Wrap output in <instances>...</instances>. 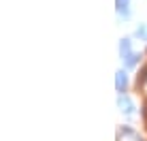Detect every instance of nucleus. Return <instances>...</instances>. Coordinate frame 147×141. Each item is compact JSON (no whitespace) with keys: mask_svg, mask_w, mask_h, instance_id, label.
Listing matches in <instances>:
<instances>
[{"mask_svg":"<svg viewBox=\"0 0 147 141\" xmlns=\"http://www.w3.org/2000/svg\"><path fill=\"white\" fill-rule=\"evenodd\" d=\"M124 62H126V66L128 68H132L136 62H139V54H128V56L124 58Z\"/></svg>","mask_w":147,"mask_h":141,"instance_id":"obj_4","label":"nucleus"},{"mask_svg":"<svg viewBox=\"0 0 147 141\" xmlns=\"http://www.w3.org/2000/svg\"><path fill=\"white\" fill-rule=\"evenodd\" d=\"M115 85H117L119 92H124V90H126V85H128V75H126L124 70H119V73L115 75Z\"/></svg>","mask_w":147,"mask_h":141,"instance_id":"obj_2","label":"nucleus"},{"mask_svg":"<svg viewBox=\"0 0 147 141\" xmlns=\"http://www.w3.org/2000/svg\"><path fill=\"white\" fill-rule=\"evenodd\" d=\"M136 39H141V41H147V24H141V26L136 28Z\"/></svg>","mask_w":147,"mask_h":141,"instance_id":"obj_5","label":"nucleus"},{"mask_svg":"<svg viewBox=\"0 0 147 141\" xmlns=\"http://www.w3.org/2000/svg\"><path fill=\"white\" fill-rule=\"evenodd\" d=\"M136 83H139V85H145V83H147V66H143V68H141L139 79H136Z\"/></svg>","mask_w":147,"mask_h":141,"instance_id":"obj_6","label":"nucleus"},{"mask_svg":"<svg viewBox=\"0 0 147 141\" xmlns=\"http://www.w3.org/2000/svg\"><path fill=\"white\" fill-rule=\"evenodd\" d=\"M119 107H121V111H124V113H134V103L128 96H124V94L119 96Z\"/></svg>","mask_w":147,"mask_h":141,"instance_id":"obj_1","label":"nucleus"},{"mask_svg":"<svg viewBox=\"0 0 147 141\" xmlns=\"http://www.w3.org/2000/svg\"><path fill=\"white\" fill-rule=\"evenodd\" d=\"M119 54H121V58H126L128 54H132V52H130V39H121V43H119Z\"/></svg>","mask_w":147,"mask_h":141,"instance_id":"obj_3","label":"nucleus"}]
</instances>
